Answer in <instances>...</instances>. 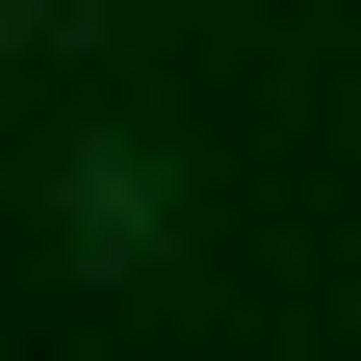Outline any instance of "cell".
Here are the masks:
<instances>
[{"label":"cell","mask_w":361,"mask_h":361,"mask_svg":"<svg viewBox=\"0 0 361 361\" xmlns=\"http://www.w3.org/2000/svg\"><path fill=\"white\" fill-rule=\"evenodd\" d=\"M52 233H78V258H104V284H129V258L180 233V180H155V155H78V180H52Z\"/></svg>","instance_id":"obj_1"}]
</instances>
